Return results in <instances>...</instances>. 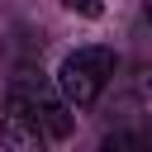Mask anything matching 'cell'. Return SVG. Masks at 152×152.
Segmentation results:
<instances>
[{
    "instance_id": "6da1fadb",
    "label": "cell",
    "mask_w": 152,
    "mask_h": 152,
    "mask_svg": "<svg viewBox=\"0 0 152 152\" xmlns=\"http://www.w3.org/2000/svg\"><path fill=\"white\" fill-rule=\"evenodd\" d=\"M5 109L24 114V119L43 133V142H66L71 128H76L71 104H66V95L57 90V81H48V76H38V71H19V76L10 81Z\"/></svg>"
},
{
    "instance_id": "7a4b0ae2",
    "label": "cell",
    "mask_w": 152,
    "mask_h": 152,
    "mask_svg": "<svg viewBox=\"0 0 152 152\" xmlns=\"http://www.w3.org/2000/svg\"><path fill=\"white\" fill-rule=\"evenodd\" d=\"M109 76H114V48L90 43V48L66 52L52 81H57V90L66 95V104H71V109H86V104H95V100L104 95Z\"/></svg>"
},
{
    "instance_id": "3957f363",
    "label": "cell",
    "mask_w": 152,
    "mask_h": 152,
    "mask_svg": "<svg viewBox=\"0 0 152 152\" xmlns=\"http://www.w3.org/2000/svg\"><path fill=\"white\" fill-rule=\"evenodd\" d=\"M0 142H5V147H43V133H38L24 114L5 109V119H0Z\"/></svg>"
},
{
    "instance_id": "277c9868",
    "label": "cell",
    "mask_w": 152,
    "mask_h": 152,
    "mask_svg": "<svg viewBox=\"0 0 152 152\" xmlns=\"http://www.w3.org/2000/svg\"><path fill=\"white\" fill-rule=\"evenodd\" d=\"M71 14H86V19H100L104 14V0H62Z\"/></svg>"
},
{
    "instance_id": "5b68a950",
    "label": "cell",
    "mask_w": 152,
    "mask_h": 152,
    "mask_svg": "<svg viewBox=\"0 0 152 152\" xmlns=\"http://www.w3.org/2000/svg\"><path fill=\"white\" fill-rule=\"evenodd\" d=\"M147 19H152V0H147Z\"/></svg>"
}]
</instances>
